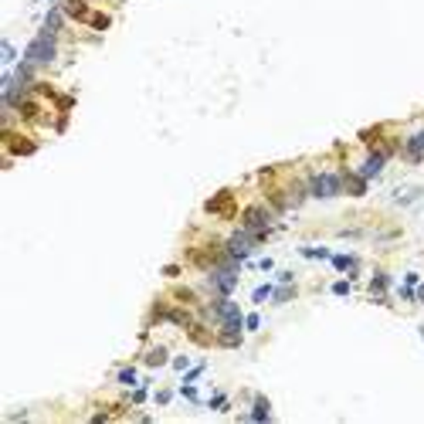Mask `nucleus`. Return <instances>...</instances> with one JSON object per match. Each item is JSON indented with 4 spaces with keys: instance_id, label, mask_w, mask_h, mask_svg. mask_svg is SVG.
Wrapping results in <instances>:
<instances>
[{
    "instance_id": "obj_1",
    "label": "nucleus",
    "mask_w": 424,
    "mask_h": 424,
    "mask_svg": "<svg viewBox=\"0 0 424 424\" xmlns=\"http://www.w3.org/2000/svg\"><path fill=\"white\" fill-rule=\"evenodd\" d=\"M55 55H58V37H55V31H45V27H41V34H37L31 45H27V51H24V58H27L31 65H37V68L51 65Z\"/></svg>"
},
{
    "instance_id": "obj_2",
    "label": "nucleus",
    "mask_w": 424,
    "mask_h": 424,
    "mask_svg": "<svg viewBox=\"0 0 424 424\" xmlns=\"http://www.w3.org/2000/svg\"><path fill=\"white\" fill-rule=\"evenodd\" d=\"M238 265H241V261L224 258L221 268L211 275V289L217 292V295H231V292H235V285H238Z\"/></svg>"
},
{
    "instance_id": "obj_3",
    "label": "nucleus",
    "mask_w": 424,
    "mask_h": 424,
    "mask_svg": "<svg viewBox=\"0 0 424 424\" xmlns=\"http://www.w3.org/2000/svg\"><path fill=\"white\" fill-rule=\"evenodd\" d=\"M343 190V180H339V173H316L313 180H309V194L313 197H319V201H326V197H336Z\"/></svg>"
},
{
    "instance_id": "obj_4",
    "label": "nucleus",
    "mask_w": 424,
    "mask_h": 424,
    "mask_svg": "<svg viewBox=\"0 0 424 424\" xmlns=\"http://www.w3.org/2000/svg\"><path fill=\"white\" fill-rule=\"evenodd\" d=\"M255 241H258V238L245 227V231H238V235H231V238H227V248H224V251H227V258H235V261H245V258L251 255Z\"/></svg>"
},
{
    "instance_id": "obj_5",
    "label": "nucleus",
    "mask_w": 424,
    "mask_h": 424,
    "mask_svg": "<svg viewBox=\"0 0 424 424\" xmlns=\"http://www.w3.org/2000/svg\"><path fill=\"white\" fill-rule=\"evenodd\" d=\"M245 227L261 241V238H268V231H272V214H268L265 207H248L245 211Z\"/></svg>"
},
{
    "instance_id": "obj_6",
    "label": "nucleus",
    "mask_w": 424,
    "mask_h": 424,
    "mask_svg": "<svg viewBox=\"0 0 424 424\" xmlns=\"http://www.w3.org/2000/svg\"><path fill=\"white\" fill-rule=\"evenodd\" d=\"M387 157H391L387 149H373V153H370V157H367V163L360 167V177H363V180H373V177H377V173H380V170H383V163H387Z\"/></svg>"
},
{
    "instance_id": "obj_7",
    "label": "nucleus",
    "mask_w": 424,
    "mask_h": 424,
    "mask_svg": "<svg viewBox=\"0 0 424 424\" xmlns=\"http://www.w3.org/2000/svg\"><path fill=\"white\" fill-rule=\"evenodd\" d=\"M407 160H411V163L424 160V129H421V133H414L411 139H407Z\"/></svg>"
},
{
    "instance_id": "obj_8",
    "label": "nucleus",
    "mask_w": 424,
    "mask_h": 424,
    "mask_svg": "<svg viewBox=\"0 0 424 424\" xmlns=\"http://www.w3.org/2000/svg\"><path fill=\"white\" fill-rule=\"evenodd\" d=\"M248 417H251V421H268V417H272L265 397H255V407H251V414H248Z\"/></svg>"
},
{
    "instance_id": "obj_9",
    "label": "nucleus",
    "mask_w": 424,
    "mask_h": 424,
    "mask_svg": "<svg viewBox=\"0 0 424 424\" xmlns=\"http://www.w3.org/2000/svg\"><path fill=\"white\" fill-rule=\"evenodd\" d=\"M61 7H65V14L79 17V21H85V17H89V11H85V4H82V0H61Z\"/></svg>"
},
{
    "instance_id": "obj_10",
    "label": "nucleus",
    "mask_w": 424,
    "mask_h": 424,
    "mask_svg": "<svg viewBox=\"0 0 424 424\" xmlns=\"http://www.w3.org/2000/svg\"><path fill=\"white\" fill-rule=\"evenodd\" d=\"M329 261H333V268H339V272H357V258L353 255H333Z\"/></svg>"
},
{
    "instance_id": "obj_11",
    "label": "nucleus",
    "mask_w": 424,
    "mask_h": 424,
    "mask_svg": "<svg viewBox=\"0 0 424 424\" xmlns=\"http://www.w3.org/2000/svg\"><path fill=\"white\" fill-rule=\"evenodd\" d=\"M61 21H65V11H58V7H55V11H51V14L45 17V31H55V34H58Z\"/></svg>"
},
{
    "instance_id": "obj_12",
    "label": "nucleus",
    "mask_w": 424,
    "mask_h": 424,
    "mask_svg": "<svg viewBox=\"0 0 424 424\" xmlns=\"http://www.w3.org/2000/svg\"><path fill=\"white\" fill-rule=\"evenodd\" d=\"M387 285H391V279H387L383 272H377V275H373V295H383V292H387Z\"/></svg>"
},
{
    "instance_id": "obj_13",
    "label": "nucleus",
    "mask_w": 424,
    "mask_h": 424,
    "mask_svg": "<svg viewBox=\"0 0 424 424\" xmlns=\"http://www.w3.org/2000/svg\"><path fill=\"white\" fill-rule=\"evenodd\" d=\"M295 295V289H289V282H285V289H272V299L275 302H289Z\"/></svg>"
},
{
    "instance_id": "obj_14",
    "label": "nucleus",
    "mask_w": 424,
    "mask_h": 424,
    "mask_svg": "<svg viewBox=\"0 0 424 424\" xmlns=\"http://www.w3.org/2000/svg\"><path fill=\"white\" fill-rule=\"evenodd\" d=\"M163 360H167V350H153V353L146 357V363H149V367H160Z\"/></svg>"
},
{
    "instance_id": "obj_15",
    "label": "nucleus",
    "mask_w": 424,
    "mask_h": 424,
    "mask_svg": "<svg viewBox=\"0 0 424 424\" xmlns=\"http://www.w3.org/2000/svg\"><path fill=\"white\" fill-rule=\"evenodd\" d=\"M302 255H305V258H333L326 248H302Z\"/></svg>"
},
{
    "instance_id": "obj_16",
    "label": "nucleus",
    "mask_w": 424,
    "mask_h": 424,
    "mask_svg": "<svg viewBox=\"0 0 424 424\" xmlns=\"http://www.w3.org/2000/svg\"><path fill=\"white\" fill-rule=\"evenodd\" d=\"M272 289H275V285H258V289H255V302H265L268 295H272Z\"/></svg>"
},
{
    "instance_id": "obj_17",
    "label": "nucleus",
    "mask_w": 424,
    "mask_h": 424,
    "mask_svg": "<svg viewBox=\"0 0 424 424\" xmlns=\"http://www.w3.org/2000/svg\"><path fill=\"white\" fill-rule=\"evenodd\" d=\"M201 373H204V363H197L194 370H187V377H183V383H194V380L201 377Z\"/></svg>"
},
{
    "instance_id": "obj_18",
    "label": "nucleus",
    "mask_w": 424,
    "mask_h": 424,
    "mask_svg": "<svg viewBox=\"0 0 424 424\" xmlns=\"http://www.w3.org/2000/svg\"><path fill=\"white\" fill-rule=\"evenodd\" d=\"M119 380H123V383H136V370H133V367L119 370Z\"/></svg>"
},
{
    "instance_id": "obj_19",
    "label": "nucleus",
    "mask_w": 424,
    "mask_h": 424,
    "mask_svg": "<svg viewBox=\"0 0 424 424\" xmlns=\"http://www.w3.org/2000/svg\"><path fill=\"white\" fill-rule=\"evenodd\" d=\"M211 407H214V411H221V407H227V397H224V394H214V397H211Z\"/></svg>"
},
{
    "instance_id": "obj_20",
    "label": "nucleus",
    "mask_w": 424,
    "mask_h": 424,
    "mask_svg": "<svg viewBox=\"0 0 424 424\" xmlns=\"http://www.w3.org/2000/svg\"><path fill=\"white\" fill-rule=\"evenodd\" d=\"M129 401H133V404H143L146 401V387H136V391L129 394Z\"/></svg>"
},
{
    "instance_id": "obj_21",
    "label": "nucleus",
    "mask_w": 424,
    "mask_h": 424,
    "mask_svg": "<svg viewBox=\"0 0 424 424\" xmlns=\"http://www.w3.org/2000/svg\"><path fill=\"white\" fill-rule=\"evenodd\" d=\"M258 326H261V316H255V313H251V316L245 319V329H258Z\"/></svg>"
},
{
    "instance_id": "obj_22",
    "label": "nucleus",
    "mask_w": 424,
    "mask_h": 424,
    "mask_svg": "<svg viewBox=\"0 0 424 424\" xmlns=\"http://www.w3.org/2000/svg\"><path fill=\"white\" fill-rule=\"evenodd\" d=\"M92 24L102 31V27H109V17H105V14H95V21H92Z\"/></svg>"
},
{
    "instance_id": "obj_23",
    "label": "nucleus",
    "mask_w": 424,
    "mask_h": 424,
    "mask_svg": "<svg viewBox=\"0 0 424 424\" xmlns=\"http://www.w3.org/2000/svg\"><path fill=\"white\" fill-rule=\"evenodd\" d=\"M180 394H183V397H187V401H197V391H194V387H190V383H183V391H180Z\"/></svg>"
},
{
    "instance_id": "obj_24",
    "label": "nucleus",
    "mask_w": 424,
    "mask_h": 424,
    "mask_svg": "<svg viewBox=\"0 0 424 424\" xmlns=\"http://www.w3.org/2000/svg\"><path fill=\"white\" fill-rule=\"evenodd\" d=\"M4 61H7V65L14 61V45H7V41H4Z\"/></svg>"
},
{
    "instance_id": "obj_25",
    "label": "nucleus",
    "mask_w": 424,
    "mask_h": 424,
    "mask_svg": "<svg viewBox=\"0 0 424 424\" xmlns=\"http://www.w3.org/2000/svg\"><path fill=\"white\" fill-rule=\"evenodd\" d=\"M333 292H336V295H346V292H350V282H336Z\"/></svg>"
},
{
    "instance_id": "obj_26",
    "label": "nucleus",
    "mask_w": 424,
    "mask_h": 424,
    "mask_svg": "<svg viewBox=\"0 0 424 424\" xmlns=\"http://www.w3.org/2000/svg\"><path fill=\"white\" fill-rule=\"evenodd\" d=\"M170 397H173L170 391H160V394H157V404H170Z\"/></svg>"
},
{
    "instance_id": "obj_27",
    "label": "nucleus",
    "mask_w": 424,
    "mask_h": 424,
    "mask_svg": "<svg viewBox=\"0 0 424 424\" xmlns=\"http://www.w3.org/2000/svg\"><path fill=\"white\" fill-rule=\"evenodd\" d=\"M417 299H421V302H424V285H421V289H417Z\"/></svg>"
},
{
    "instance_id": "obj_28",
    "label": "nucleus",
    "mask_w": 424,
    "mask_h": 424,
    "mask_svg": "<svg viewBox=\"0 0 424 424\" xmlns=\"http://www.w3.org/2000/svg\"><path fill=\"white\" fill-rule=\"evenodd\" d=\"M421 336H424V329H421Z\"/></svg>"
}]
</instances>
